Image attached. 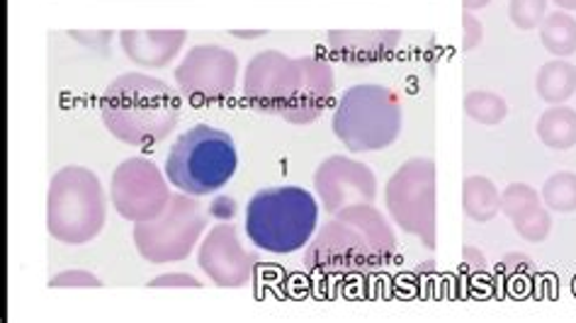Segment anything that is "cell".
Segmentation results:
<instances>
[{
	"label": "cell",
	"instance_id": "obj_1",
	"mask_svg": "<svg viewBox=\"0 0 576 323\" xmlns=\"http://www.w3.org/2000/svg\"><path fill=\"white\" fill-rule=\"evenodd\" d=\"M336 88L333 69L317 56L290 59L282 52H260L246 66L244 97L258 112H275L290 124L317 122Z\"/></svg>",
	"mask_w": 576,
	"mask_h": 323
},
{
	"label": "cell",
	"instance_id": "obj_2",
	"mask_svg": "<svg viewBox=\"0 0 576 323\" xmlns=\"http://www.w3.org/2000/svg\"><path fill=\"white\" fill-rule=\"evenodd\" d=\"M397 236L372 205H353L336 212L315 233L305 253L309 272L323 278L360 280L382 272L394 260Z\"/></svg>",
	"mask_w": 576,
	"mask_h": 323
},
{
	"label": "cell",
	"instance_id": "obj_3",
	"mask_svg": "<svg viewBox=\"0 0 576 323\" xmlns=\"http://www.w3.org/2000/svg\"><path fill=\"white\" fill-rule=\"evenodd\" d=\"M100 117L117 142L148 148L166 142L178 127L181 101L164 81L146 73H124L100 97Z\"/></svg>",
	"mask_w": 576,
	"mask_h": 323
},
{
	"label": "cell",
	"instance_id": "obj_4",
	"mask_svg": "<svg viewBox=\"0 0 576 323\" xmlns=\"http://www.w3.org/2000/svg\"><path fill=\"white\" fill-rule=\"evenodd\" d=\"M319 205L315 195L297 185L260 190L246 207V233L250 243L272 256L302 251L315 239Z\"/></svg>",
	"mask_w": 576,
	"mask_h": 323
},
{
	"label": "cell",
	"instance_id": "obj_5",
	"mask_svg": "<svg viewBox=\"0 0 576 323\" xmlns=\"http://www.w3.org/2000/svg\"><path fill=\"white\" fill-rule=\"evenodd\" d=\"M404 110L399 95L387 85H353L333 107L331 127L350 154L382 152L402 134Z\"/></svg>",
	"mask_w": 576,
	"mask_h": 323
},
{
	"label": "cell",
	"instance_id": "obj_6",
	"mask_svg": "<svg viewBox=\"0 0 576 323\" xmlns=\"http://www.w3.org/2000/svg\"><path fill=\"white\" fill-rule=\"evenodd\" d=\"M236 166L239 156L232 134L197 124L171 146L166 178L185 195L205 197L222 190L234 178Z\"/></svg>",
	"mask_w": 576,
	"mask_h": 323
},
{
	"label": "cell",
	"instance_id": "obj_7",
	"mask_svg": "<svg viewBox=\"0 0 576 323\" xmlns=\"http://www.w3.org/2000/svg\"><path fill=\"white\" fill-rule=\"evenodd\" d=\"M107 217L105 190L93 170L61 168L49 183L47 229L61 243L81 246L103 231Z\"/></svg>",
	"mask_w": 576,
	"mask_h": 323
},
{
	"label": "cell",
	"instance_id": "obj_8",
	"mask_svg": "<svg viewBox=\"0 0 576 323\" xmlns=\"http://www.w3.org/2000/svg\"><path fill=\"white\" fill-rule=\"evenodd\" d=\"M207 227V215L193 195H173L158 217L134 227L136 251L148 263H175L193 253Z\"/></svg>",
	"mask_w": 576,
	"mask_h": 323
},
{
	"label": "cell",
	"instance_id": "obj_9",
	"mask_svg": "<svg viewBox=\"0 0 576 323\" xmlns=\"http://www.w3.org/2000/svg\"><path fill=\"white\" fill-rule=\"evenodd\" d=\"M387 212L399 229L435 248V164L411 158L394 170L384 188Z\"/></svg>",
	"mask_w": 576,
	"mask_h": 323
},
{
	"label": "cell",
	"instance_id": "obj_10",
	"mask_svg": "<svg viewBox=\"0 0 576 323\" xmlns=\"http://www.w3.org/2000/svg\"><path fill=\"white\" fill-rule=\"evenodd\" d=\"M239 79V59L217 44L193 46L175 69V83L193 105L222 103L232 97Z\"/></svg>",
	"mask_w": 576,
	"mask_h": 323
},
{
	"label": "cell",
	"instance_id": "obj_11",
	"mask_svg": "<svg viewBox=\"0 0 576 323\" xmlns=\"http://www.w3.org/2000/svg\"><path fill=\"white\" fill-rule=\"evenodd\" d=\"M166 176L148 158H130L112 173L110 200L117 215L127 221H148L164 212L171 202Z\"/></svg>",
	"mask_w": 576,
	"mask_h": 323
},
{
	"label": "cell",
	"instance_id": "obj_12",
	"mask_svg": "<svg viewBox=\"0 0 576 323\" xmlns=\"http://www.w3.org/2000/svg\"><path fill=\"white\" fill-rule=\"evenodd\" d=\"M315 190L323 209L333 217L346 207L372 205L378 197V178L370 166L348 156H329L315 173Z\"/></svg>",
	"mask_w": 576,
	"mask_h": 323
},
{
	"label": "cell",
	"instance_id": "obj_13",
	"mask_svg": "<svg viewBox=\"0 0 576 323\" xmlns=\"http://www.w3.org/2000/svg\"><path fill=\"white\" fill-rule=\"evenodd\" d=\"M197 263L217 288H246L254 282L260 260L254 253H246L234 223L222 221L199 246Z\"/></svg>",
	"mask_w": 576,
	"mask_h": 323
},
{
	"label": "cell",
	"instance_id": "obj_14",
	"mask_svg": "<svg viewBox=\"0 0 576 323\" xmlns=\"http://www.w3.org/2000/svg\"><path fill=\"white\" fill-rule=\"evenodd\" d=\"M501 215L508 217L521 239L531 243H543L553 231V217H549L543 197L525 183H511L501 192Z\"/></svg>",
	"mask_w": 576,
	"mask_h": 323
},
{
	"label": "cell",
	"instance_id": "obj_15",
	"mask_svg": "<svg viewBox=\"0 0 576 323\" xmlns=\"http://www.w3.org/2000/svg\"><path fill=\"white\" fill-rule=\"evenodd\" d=\"M331 52L346 64H378L390 59L399 44V30H331L329 32Z\"/></svg>",
	"mask_w": 576,
	"mask_h": 323
},
{
	"label": "cell",
	"instance_id": "obj_16",
	"mask_svg": "<svg viewBox=\"0 0 576 323\" xmlns=\"http://www.w3.org/2000/svg\"><path fill=\"white\" fill-rule=\"evenodd\" d=\"M187 40L185 30H122L120 44L134 64L144 69H164L178 56Z\"/></svg>",
	"mask_w": 576,
	"mask_h": 323
},
{
	"label": "cell",
	"instance_id": "obj_17",
	"mask_svg": "<svg viewBox=\"0 0 576 323\" xmlns=\"http://www.w3.org/2000/svg\"><path fill=\"white\" fill-rule=\"evenodd\" d=\"M535 91L537 97H543L547 105H565L576 93V66L567 59L547 61L537 71Z\"/></svg>",
	"mask_w": 576,
	"mask_h": 323
},
{
	"label": "cell",
	"instance_id": "obj_18",
	"mask_svg": "<svg viewBox=\"0 0 576 323\" xmlns=\"http://www.w3.org/2000/svg\"><path fill=\"white\" fill-rule=\"evenodd\" d=\"M462 209L465 215L477 221L486 223L498 217L501 212V192L486 176H470L462 183Z\"/></svg>",
	"mask_w": 576,
	"mask_h": 323
},
{
	"label": "cell",
	"instance_id": "obj_19",
	"mask_svg": "<svg viewBox=\"0 0 576 323\" xmlns=\"http://www.w3.org/2000/svg\"><path fill=\"white\" fill-rule=\"evenodd\" d=\"M535 132L547 148L567 152V148L576 146V110L567 105H549V110L537 119Z\"/></svg>",
	"mask_w": 576,
	"mask_h": 323
},
{
	"label": "cell",
	"instance_id": "obj_20",
	"mask_svg": "<svg viewBox=\"0 0 576 323\" xmlns=\"http://www.w3.org/2000/svg\"><path fill=\"white\" fill-rule=\"evenodd\" d=\"M541 42L557 59L576 54V20L567 10L547 12L541 24Z\"/></svg>",
	"mask_w": 576,
	"mask_h": 323
},
{
	"label": "cell",
	"instance_id": "obj_21",
	"mask_svg": "<svg viewBox=\"0 0 576 323\" xmlns=\"http://www.w3.org/2000/svg\"><path fill=\"white\" fill-rule=\"evenodd\" d=\"M543 202L549 212L572 215L576 212V173L559 170L543 185Z\"/></svg>",
	"mask_w": 576,
	"mask_h": 323
},
{
	"label": "cell",
	"instance_id": "obj_22",
	"mask_svg": "<svg viewBox=\"0 0 576 323\" xmlns=\"http://www.w3.org/2000/svg\"><path fill=\"white\" fill-rule=\"evenodd\" d=\"M465 112L467 117L486 124V127H494V124H501L508 115V105L504 97L492 91H472L465 97Z\"/></svg>",
	"mask_w": 576,
	"mask_h": 323
},
{
	"label": "cell",
	"instance_id": "obj_23",
	"mask_svg": "<svg viewBox=\"0 0 576 323\" xmlns=\"http://www.w3.org/2000/svg\"><path fill=\"white\" fill-rule=\"evenodd\" d=\"M535 272H537V268L531 258H525L521 253H508L498 263L496 278L508 290V294H523L533 284Z\"/></svg>",
	"mask_w": 576,
	"mask_h": 323
},
{
	"label": "cell",
	"instance_id": "obj_24",
	"mask_svg": "<svg viewBox=\"0 0 576 323\" xmlns=\"http://www.w3.org/2000/svg\"><path fill=\"white\" fill-rule=\"evenodd\" d=\"M547 3L549 0H511L508 18L518 30H535L547 15Z\"/></svg>",
	"mask_w": 576,
	"mask_h": 323
},
{
	"label": "cell",
	"instance_id": "obj_25",
	"mask_svg": "<svg viewBox=\"0 0 576 323\" xmlns=\"http://www.w3.org/2000/svg\"><path fill=\"white\" fill-rule=\"evenodd\" d=\"M49 288H103V282L88 270H64L49 280Z\"/></svg>",
	"mask_w": 576,
	"mask_h": 323
},
{
	"label": "cell",
	"instance_id": "obj_26",
	"mask_svg": "<svg viewBox=\"0 0 576 323\" xmlns=\"http://www.w3.org/2000/svg\"><path fill=\"white\" fill-rule=\"evenodd\" d=\"M484 40V28L482 22L472 15V10L462 12V49L465 52H472V49H477Z\"/></svg>",
	"mask_w": 576,
	"mask_h": 323
},
{
	"label": "cell",
	"instance_id": "obj_27",
	"mask_svg": "<svg viewBox=\"0 0 576 323\" xmlns=\"http://www.w3.org/2000/svg\"><path fill=\"white\" fill-rule=\"evenodd\" d=\"M148 288H195V290H199L203 288V282L193 275H187V272H168V275L154 278L152 282H148Z\"/></svg>",
	"mask_w": 576,
	"mask_h": 323
},
{
	"label": "cell",
	"instance_id": "obj_28",
	"mask_svg": "<svg viewBox=\"0 0 576 323\" xmlns=\"http://www.w3.org/2000/svg\"><path fill=\"white\" fill-rule=\"evenodd\" d=\"M209 217H217L222 221H232L236 217V202L227 195H219L209 202Z\"/></svg>",
	"mask_w": 576,
	"mask_h": 323
},
{
	"label": "cell",
	"instance_id": "obj_29",
	"mask_svg": "<svg viewBox=\"0 0 576 323\" xmlns=\"http://www.w3.org/2000/svg\"><path fill=\"white\" fill-rule=\"evenodd\" d=\"M465 265H470L472 270H480V272L486 270V260L480 248H472V246L465 248Z\"/></svg>",
	"mask_w": 576,
	"mask_h": 323
},
{
	"label": "cell",
	"instance_id": "obj_30",
	"mask_svg": "<svg viewBox=\"0 0 576 323\" xmlns=\"http://www.w3.org/2000/svg\"><path fill=\"white\" fill-rule=\"evenodd\" d=\"M490 3H492V0H462V8H465V10H482Z\"/></svg>",
	"mask_w": 576,
	"mask_h": 323
},
{
	"label": "cell",
	"instance_id": "obj_31",
	"mask_svg": "<svg viewBox=\"0 0 576 323\" xmlns=\"http://www.w3.org/2000/svg\"><path fill=\"white\" fill-rule=\"evenodd\" d=\"M553 3L559 8V10H576V0H553Z\"/></svg>",
	"mask_w": 576,
	"mask_h": 323
},
{
	"label": "cell",
	"instance_id": "obj_32",
	"mask_svg": "<svg viewBox=\"0 0 576 323\" xmlns=\"http://www.w3.org/2000/svg\"><path fill=\"white\" fill-rule=\"evenodd\" d=\"M232 34H234V37H263L266 32H263V30H256V32H241V30H234Z\"/></svg>",
	"mask_w": 576,
	"mask_h": 323
}]
</instances>
